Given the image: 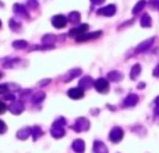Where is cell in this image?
<instances>
[{
  "label": "cell",
  "instance_id": "20",
  "mask_svg": "<svg viewBox=\"0 0 159 153\" xmlns=\"http://www.w3.org/2000/svg\"><path fill=\"white\" fill-rule=\"evenodd\" d=\"M140 24H141V27H144V28H149V27H151V24H152L151 17H149L148 14H144V15L141 17Z\"/></svg>",
  "mask_w": 159,
  "mask_h": 153
},
{
  "label": "cell",
  "instance_id": "4",
  "mask_svg": "<svg viewBox=\"0 0 159 153\" xmlns=\"http://www.w3.org/2000/svg\"><path fill=\"white\" fill-rule=\"evenodd\" d=\"M93 86L96 88V90H98V92L103 93V92H106L107 88H109V81H107V79H105V78H98L95 81V84H93Z\"/></svg>",
  "mask_w": 159,
  "mask_h": 153
},
{
  "label": "cell",
  "instance_id": "30",
  "mask_svg": "<svg viewBox=\"0 0 159 153\" xmlns=\"http://www.w3.org/2000/svg\"><path fill=\"white\" fill-rule=\"evenodd\" d=\"M7 89H8V85H0V95H4V93H7Z\"/></svg>",
  "mask_w": 159,
  "mask_h": 153
},
{
  "label": "cell",
  "instance_id": "34",
  "mask_svg": "<svg viewBox=\"0 0 159 153\" xmlns=\"http://www.w3.org/2000/svg\"><path fill=\"white\" fill-rule=\"evenodd\" d=\"M4 111H6V104L3 103V102H0V114L4 113Z\"/></svg>",
  "mask_w": 159,
  "mask_h": 153
},
{
  "label": "cell",
  "instance_id": "6",
  "mask_svg": "<svg viewBox=\"0 0 159 153\" xmlns=\"http://www.w3.org/2000/svg\"><path fill=\"white\" fill-rule=\"evenodd\" d=\"M8 110H10L13 114H21L22 111H24V104H22V102H13V103L8 104Z\"/></svg>",
  "mask_w": 159,
  "mask_h": 153
},
{
  "label": "cell",
  "instance_id": "22",
  "mask_svg": "<svg viewBox=\"0 0 159 153\" xmlns=\"http://www.w3.org/2000/svg\"><path fill=\"white\" fill-rule=\"evenodd\" d=\"M56 41V36H52V35H46L43 39H42V43L46 45V46H53Z\"/></svg>",
  "mask_w": 159,
  "mask_h": 153
},
{
  "label": "cell",
  "instance_id": "14",
  "mask_svg": "<svg viewBox=\"0 0 159 153\" xmlns=\"http://www.w3.org/2000/svg\"><path fill=\"white\" fill-rule=\"evenodd\" d=\"M73 151L75 153H84L85 151V143L82 139H75L74 142H73Z\"/></svg>",
  "mask_w": 159,
  "mask_h": 153
},
{
  "label": "cell",
  "instance_id": "18",
  "mask_svg": "<svg viewBox=\"0 0 159 153\" xmlns=\"http://www.w3.org/2000/svg\"><path fill=\"white\" fill-rule=\"evenodd\" d=\"M14 13L18 14V15L25 17V18L28 17V11H27V8H25L24 6H21V4H16V6H14Z\"/></svg>",
  "mask_w": 159,
  "mask_h": 153
},
{
  "label": "cell",
  "instance_id": "39",
  "mask_svg": "<svg viewBox=\"0 0 159 153\" xmlns=\"http://www.w3.org/2000/svg\"><path fill=\"white\" fill-rule=\"evenodd\" d=\"M0 27H2V21H0Z\"/></svg>",
  "mask_w": 159,
  "mask_h": 153
},
{
  "label": "cell",
  "instance_id": "35",
  "mask_svg": "<svg viewBox=\"0 0 159 153\" xmlns=\"http://www.w3.org/2000/svg\"><path fill=\"white\" fill-rule=\"evenodd\" d=\"M154 76H159V64L155 67V70H154Z\"/></svg>",
  "mask_w": 159,
  "mask_h": 153
},
{
  "label": "cell",
  "instance_id": "10",
  "mask_svg": "<svg viewBox=\"0 0 159 153\" xmlns=\"http://www.w3.org/2000/svg\"><path fill=\"white\" fill-rule=\"evenodd\" d=\"M152 43H154V38H149L147 39V41H144L143 43H140L137 46V49H135V52L137 53H141V52H145V50H148L149 47L152 46Z\"/></svg>",
  "mask_w": 159,
  "mask_h": 153
},
{
  "label": "cell",
  "instance_id": "16",
  "mask_svg": "<svg viewBox=\"0 0 159 153\" xmlns=\"http://www.w3.org/2000/svg\"><path fill=\"white\" fill-rule=\"evenodd\" d=\"M93 152L95 153H107V148L103 142L95 141V142H93Z\"/></svg>",
  "mask_w": 159,
  "mask_h": 153
},
{
  "label": "cell",
  "instance_id": "1",
  "mask_svg": "<svg viewBox=\"0 0 159 153\" xmlns=\"http://www.w3.org/2000/svg\"><path fill=\"white\" fill-rule=\"evenodd\" d=\"M64 125H66V120L64 118H59V120H56L55 123H53L52 128H50V134H52L53 138H56V139H59V138H61L64 134H66V131H64Z\"/></svg>",
  "mask_w": 159,
  "mask_h": 153
},
{
  "label": "cell",
  "instance_id": "3",
  "mask_svg": "<svg viewBox=\"0 0 159 153\" xmlns=\"http://www.w3.org/2000/svg\"><path fill=\"white\" fill-rule=\"evenodd\" d=\"M123 135H124L123 129H121L120 127H115V128L110 131V134H109V139L112 141L113 143H117V142H120V141L123 139Z\"/></svg>",
  "mask_w": 159,
  "mask_h": 153
},
{
  "label": "cell",
  "instance_id": "12",
  "mask_svg": "<svg viewBox=\"0 0 159 153\" xmlns=\"http://www.w3.org/2000/svg\"><path fill=\"white\" fill-rule=\"evenodd\" d=\"M67 95L71 99H81L82 96H84V90H82L81 88H71V89H69Z\"/></svg>",
  "mask_w": 159,
  "mask_h": 153
},
{
  "label": "cell",
  "instance_id": "5",
  "mask_svg": "<svg viewBox=\"0 0 159 153\" xmlns=\"http://www.w3.org/2000/svg\"><path fill=\"white\" fill-rule=\"evenodd\" d=\"M52 22H53V27L55 28H57V29H60V28H64L66 27V24H67V18L64 15H55L53 17V20H52Z\"/></svg>",
  "mask_w": 159,
  "mask_h": 153
},
{
  "label": "cell",
  "instance_id": "40",
  "mask_svg": "<svg viewBox=\"0 0 159 153\" xmlns=\"http://www.w3.org/2000/svg\"><path fill=\"white\" fill-rule=\"evenodd\" d=\"M0 78H2V72H0Z\"/></svg>",
  "mask_w": 159,
  "mask_h": 153
},
{
  "label": "cell",
  "instance_id": "7",
  "mask_svg": "<svg viewBox=\"0 0 159 153\" xmlns=\"http://www.w3.org/2000/svg\"><path fill=\"white\" fill-rule=\"evenodd\" d=\"M88 28H89V27H88V24H82V25H80V27H77V28H74V29L70 31L69 35L78 38V36H81V35H84V33H87Z\"/></svg>",
  "mask_w": 159,
  "mask_h": 153
},
{
  "label": "cell",
  "instance_id": "9",
  "mask_svg": "<svg viewBox=\"0 0 159 153\" xmlns=\"http://www.w3.org/2000/svg\"><path fill=\"white\" fill-rule=\"evenodd\" d=\"M101 35H102L101 31H95V32H92V33H84V35L78 36V38H75V41L77 42H85V41H91V39L99 38Z\"/></svg>",
  "mask_w": 159,
  "mask_h": 153
},
{
  "label": "cell",
  "instance_id": "19",
  "mask_svg": "<svg viewBox=\"0 0 159 153\" xmlns=\"http://www.w3.org/2000/svg\"><path fill=\"white\" fill-rule=\"evenodd\" d=\"M80 74H81V70L80 68H74V70H71V71L69 72L66 76H64V82H67V81H71V79H74L75 76H78Z\"/></svg>",
  "mask_w": 159,
  "mask_h": 153
},
{
  "label": "cell",
  "instance_id": "24",
  "mask_svg": "<svg viewBox=\"0 0 159 153\" xmlns=\"http://www.w3.org/2000/svg\"><path fill=\"white\" fill-rule=\"evenodd\" d=\"M145 4H147L145 0H140V2H138L137 4H135V7L133 8V14H138L144 7H145Z\"/></svg>",
  "mask_w": 159,
  "mask_h": 153
},
{
  "label": "cell",
  "instance_id": "32",
  "mask_svg": "<svg viewBox=\"0 0 159 153\" xmlns=\"http://www.w3.org/2000/svg\"><path fill=\"white\" fill-rule=\"evenodd\" d=\"M4 99H6V100L14 102V95H13V93H4Z\"/></svg>",
  "mask_w": 159,
  "mask_h": 153
},
{
  "label": "cell",
  "instance_id": "21",
  "mask_svg": "<svg viewBox=\"0 0 159 153\" xmlns=\"http://www.w3.org/2000/svg\"><path fill=\"white\" fill-rule=\"evenodd\" d=\"M140 72H141V66H140V64L133 66L131 72H130V78H131V79H137V76L140 75Z\"/></svg>",
  "mask_w": 159,
  "mask_h": 153
},
{
  "label": "cell",
  "instance_id": "28",
  "mask_svg": "<svg viewBox=\"0 0 159 153\" xmlns=\"http://www.w3.org/2000/svg\"><path fill=\"white\" fill-rule=\"evenodd\" d=\"M10 25H11V29H13V31H18L20 24H17L14 20H10Z\"/></svg>",
  "mask_w": 159,
  "mask_h": 153
},
{
  "label": "cell",
  "instance_id": "11",
  "mask_svg": "<svg viewBox=\"0 0 159 153\" xmlns=\"http://www.w3.org/2000/svg\"><path fill=\"white\" fill-rule=\"evenodd\" d=\"M137 102H138V96L134 95V93H130V95L124 99L123 106L124 107H133V106H135V104H137Z\"/></svg>",
  "mask_w": 159,
  "mask_h": 153
},
{
  "label": "cell",
  "instance_id": "29",
  "mask_svg": "<svg viewBox=\"0 0 159 153\" xmlns=\"http://www.w3.org/2000/svg\"><path fill=\"white\" fill-rule=\"evenodd\" d=\"M28 6L31 8H38V2L36 0H28Z\"/></svg>",
  "mask_w": 159,
  "mask_h": 153
},
{
  "label": "cell",
  "instance_id": "27",
  "mask_svg": "<svg viewBox=\"0 0 159 153\" xmlns=\"http://www.w3.org/2000/svg\"><path fill=\"white\" fill-rule=\"evenodd\" d=\"M43 134V132H42V129L39 128V127H32V138L34 139H38L39 137H41V135Z\"/></svg>",
  "mask_w": 159,
  "mask_h": 153
},
{
  "label": "cell",
  "instance_id": "8",
  "mask_svg": "<svg viewBox=\"0 0 159 153\" xmlns=\"http://www.w3.org/2000/svg\"><path fill=\"white\" fill-rule=\"evenodd\" d=\"M115 13H116V6H113V4H109V6H106V7L99 8L98 10L99 15H106V17L115 15Z\"/></svg>",
  "mask_w": 159,
  "mask_h": 153
},
{
  "label": "cell",
  "instance_id": "17",
  "mask_svg": "<svg viewBox=\"0 0 159 153\" xmlns=\"http://www.w3.org/2000/svg\"><path fill=\"white\" fill-rule=\"evenodd\" d=\"M121 78H123V74L120 71H110L107 74V81H110V82H117Z\"/></svg>",
  "mask_w": 159,
  "mask_h": 153
},
{
  "label": "cell",
  "instance_id": "36",
  "mask_svg": "<svg viewBox=\"0 0 159 153\" xmlns=\"http://www.w3.org/2000/svg\"><path fill=\"white\" fill-rule=\"evenodd\" d=\"M91 2H92V4H102L105 0H91Z\"/></svg>",
  "mask_w": 159,
  "mask_h": 153
},
{
  "label": "cell",
  "instance_id": "23",
  "mask_svg": "<svg viewBox=\"0 0 159 153\" xmlns=\"http://www.w3.org/2000/svg\"><path fill=\"white\" fill-rule=\"evenodd\" d=\"M45 99V93L43 92H36L32 95V102L34 103H41L42 100Z\"/></svg>",
  "mask_w": 159,
  "mask_h": 153
},
{
  "label": "cell",
  "instance_id": "26",
  "mask_svg": "<svg viewBox=\"0 0 159 153\" xmlns=\"http://www.w3.org/2000/svg\"><path fill=\"white\" fill-rule=\"evenodd\" d=\"M13 46L16 47V49H27V47H28V42H25V41H16L13 43Z\"/></svg>",
  "mask_w": 159,
  "mask_h": 153
},
{
  "label": "cell",
  "instance_id": "2",
  "mask_svg": "<svg viewBox=\"0 0 159 153\" xmlns=\"http://www.w3.org/2000/svg\"><path fill=\"white\" fill-rule=\"evenodd\" d=\"M73 129H74L75 132L87 131V129H89V121L84 117H80L74 121V124H73Z\"/></svg>",
  "mask_w": 159,
  "mask_h": 153
},
{
  "label": "cell",
  "instance_id": "38",
  "mask_svg": "<svg viewBox=\"0 0 159 153\" xmlns=\"http://www.w3.org/2000/svg\"><path fill=\"white\" fill-rule=\"evenodd\" d=\"M144 86H145V84H140V85H138V88H140V89H143Z\"/></svg>",
  "mask_w": 159,
  "mask_h": 153
},
{
  "label": "cell",
  "instance_id": "37",
  "mask_svg": "<svg viewBox=\"0 0 159 153\" xmlns=\"http://www.w3.org/2000/svg\"><path fill=\"white\" fill-rule=\"evenodd\" d=\"M155 104H157V107H159V96L157 98V100H155Z\"/></svg>",
  "mask_w": 159,
  "mask_h": 153
},
{
  "label": "cell",
  "instance_id": "15",
  "mask_svg": "<svg viewBox=\"0 0 159 153\" xmlns=\"http://www.w3.org/2000/svg\"><path fill=\"white\" fill-rule=\"evenodd\" d=\"M93 84H95V82L92 81V78H91V76H84V78H81V81H80V88L84 90V89L91 88Z\"/></svg>",
  "mask_w": 159,
  "mask_h": 153
},
{
  "label": "cell",
  "instance_id": "13",
  "mask_svg": "<svg viewBox=\"0 0 159 153\" xmlns=\"http://www.w3.org/2000/svg\"><path fill=\"white\" fill-rule=\"evenodd\" d=\"M30 135H32V128H30V127L21 128L18 132H17V138H18V139H22V141L30 138Z\"/></svg>",
  "mask_w": 159,
  "mask_h": 153
},
{
  "label": "cell",
  "instance_id": "25",
  "mask_svg": "<svg viewBox=\"0 0 159 153\" xmlns=\"http://www.w3.org/2000/svg\"><path fill=\"white\" fill-rule=\"evenodd\" d=\"M69 21L73 22V24H77V22H80V13H77V11H73V13H70Z\"/></svg>",
  "mask_w": 159,
  "mask_h": 153
},
{
  "label": "cell",
  "instance_id": "33",
  "mask_svg": "<svg viewBox=\"0 0 159 153\" xmlns=\"http://www.w3.org/2000/svg\"><path fill=\"white\" fill-rule=\"evenodd\" d=\"M50 79H42L41 82H39V86H46V85H49Z\"/></svg>",
  "mask_w": 159,
  "mask_h": 153
},
{
  "label": "cell",
  "instance_id": "31",
  "mask_svg": "<svg viewBox=\"0 0 159 153\" xmlns=\"http://www.w3.org/2000/svg\"><path fill=\"white\" fill-rule=\"evenodd\" d=\"M6 129H7V127H6L4 121H2V120H0V134H4V132H6Z\"/></svg>",
  "mask_w": 159,
  "mask_h": 153
}]
</instances>
